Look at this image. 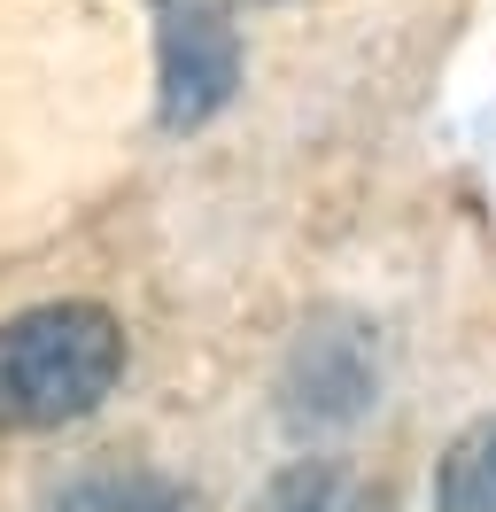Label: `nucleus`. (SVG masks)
Instances as JSON below:
<instances>
[{
    "label": "nucleus",
    "instance_id": "1",
    "mask_svg": "<svg viewBox=\"0 0 496 512\" xmlns=\"http://www.w3.org/2000/svg\"><path fill=\"white\" fill-rule=\"evenodd\" d=\"M124 373V326L101 303H39L0 326V427L39 435L101 412Z\"/></svg>",
    "mask_w": 496,
    "mask_h": 512
},
{
    "label": "nucleus",
    "instance_id": "4",
    "mask_svg": "<svg viewBox=\"0 0 496 512\" xmlns=\"http://www.w3.org/2000/svg\"><path fill=\"white\" fill-rule=\"evenodd\" d=\"M47 512H194V489L148 466H109V474H78L70 489H55Z\"/></svg>",
    "mask_w": 496,
    "mask_h": 512
},
{
    "label": "nucleus",
    "instance_id": "3",
    "mask_svg": "<svg viewBox=\"0 0 496 512\" xmlns=\"http://www.w3.org/2000/svg\"><path fill=\"white\" fill-rule=\"evenodd\" d=\"M380 388V357H372L365 326H310L287 365V412L303 427H341L357 419Z\"/></svg>",
    "mask_w": 496,
    "mask_h": 512
},
{
    "label": "nucleus",
    "instance_id": "2",
    "mask_svg": "<svg viewBox=\"0 0 496 512\" xmlns=\"http://www.w3.org/2000/svg\"><path fill=\"white\" fill-rule=\"evenodd\" d=\"M241 86V39L210 0H171L163 8V125L194 132Z\"/></svg>",
    "mask_w": 496,
    "mask_h": 512
},
{
    "label": "nucleus",
    "instance_id": "5",
    "mask_svg": "<svg viewBox=\"0 0 496 512\" xmlns=\"http://www.w3.org/2000/svg\"><path fill=\"white\" fill-rule=\"evenodd\" d=\"M256 512H396V505H388V489H372L349 466H295L256 497Z\"/></svg>",
    "mask_w": 496,
    "mask_h": 512
},
{
    "label": "nucleus",
    "instance_id": "6",
    "mask_svg": "<svg viewBox=\"0 0 496 512\" xmlns=\"http://www.w3.org/2000/svg\"><path fill=\"white\" fill-rule=\"evenodd\" d=\"M434 512H496V419L465 427L442 474H434Z\"/></svg>",
    "mask_w": 496,
    "mask_h": 512
}]
</instances>
